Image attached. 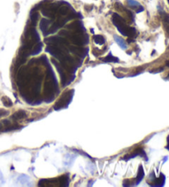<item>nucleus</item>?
Listing matches in <instances>:
<instances>
[{"label":"nucleus","mask_w":169,"mask_h":187,"mask_svg":"<svg viewBox=\"0 0 169 187\" xmlns=\"http://www.w3.org/2000/svg\"><path fill=\"white\" fill-rule=\"evenodd\" d=\"M93 41H94L95 43L98 44V45H103L105 43V38L101 35H95L93 36Z\"/></svg>","instance_id":"f8f14e48"},{"label":"nucleus","mask_w":169,"mask_h":187,"mask_svg":"<svg viewBox=\"0 0 169 187\" xmlns=\"http://www.w3.org/2000/svg\"><path fill=\"white\" fill-rule=\"evenodd\" d=\"M74 90H69L68 92L64 93L62 97H60L58 101L56 102V104L54 105V110H60L61 108L67 107L69 104L70 103V101L73 99V96H74Z\"/></svg>","instance_id":"f03ea898"},{"label":"nucleus","mask_w":169,"mask_h":187,"mask_svg":"<svg viewBox=\"0 0 169 187\" xmlns=\"http://www.w3.org/2000/svg\"><path fill=\"white\" fill-rule=\"evenodd\" d=\"M114 39H115V42L117 43L118 46H120L121 49L125 50L127 49V44L126 43V41H124V39H122L120 36H118L117 35L114 36Z\"/></svg>","instance_id":"6e6552de"},{"label":"nucleus","mask_w":169,"mask_h":187,"mask_svg":"<svg viewBox=\"0 0 169 187\" xmlns=\"http://www.w3.org/2000/svg\"><path fill=\"white\" fill-rule=\"evenodd\" d=\"M144 177V172H143V168L142 165H139L138 170V174H137V177H136V181H135V185H139L141 182V181L143 179Z\"/></svg>","instance_id":"9d476101"},{"label":"nucleus","mask_w":169,"mask_h":187,"mask_svg":"<svg viewBox=\"0 0 169 187\" xmlns=\"http://www.w3.org/2000/svg\"><path fill=\"white\" fill-rule=\"evenodd\" d=\"M127 3L132 8H135V11L137 13H141V12L143 11V8L137 1H135V0H127Z\"/></svg>","instance_id":"39448f33"},{"label":"nucleus","mask_w":169,"mask_h":187,"mask_svg":"<svg viewBox=\"0 0 169 187\" xmlns=\"http://www.w3.org/2000/svg\"><path fill=\"white\" fill-rule=\"evenodd\" d=\"M9 114L8 110H3V109H0V117H3V116H6Z\"/></svg>","instance_id":"dca6fc26"},{"label":"nucleus","mask_w":169,"mask_h":187,"mask_svg":"<svg viewBox=\"0 0 169 187\" xmlns=\"http://www.w3.org/2000/svg\"><path fill=\"white\" fill-rule=\"evenodd\" d=\"M137 156H140V157H145V159L148 160L145 152L143 151V149H135V152L129 154V155H126V156L123 157V160H125V161H128V160H130V159L134 158V157H137Z\"/></svg>","instance_id":"7ed1b4c3"},{"label":"nucleus","mask_w":169,"mask_h":187,"mask_svg":"<svg viewBox=\"0 0 169 187\" xmlns=\"http://www.w3.org/2000/svg\"><path fill=\"white\" fill-rule=\"evenodd\" d=\"M42 48H43V44L39 41L32 47V49L30 51V54L31 55H36V54H38L42 50Z\"/></svg>","instance_id":"423d86ee"},{"label":"nucleus","mask_w":169,"mask_h":187,"mask_svg":"<svg viewBox=\"0 0 169 187\" xmlns=\"http://www.w3.org/2000/svg\"><path fill=\"white\" fill-rule=\"evenodd\" d=\"M166 149H167L169 150V136L167 137V145Z\"/></svg>","instance_id":"f3484780"},{"label":"nucleus","mask_w":169,"mask_h":187,"mask_svg":"<svg viewBox=\"0 0 169 187\" xmlns=\"http://www.w3.org/2000/svg\"><path fill=\"white\" fill-rule=\"evenodd\" d=\"M112 22L121 35L125 36H129L131 38H135L136 36V30L134 27H130L127 26L122 17H120L117 13H113Z\"/></svg>","instance_id":"f257e3e1"},{"label":"nucleus","mask_w":169,"mask_h":187,"mask_svg":"<svg viewBox=\"0 0 169 187\" xmlns=\"http://www.w3.org/2000/svg\"><path fill=\"white\" fill-rule=\"evenodd\" d=\"M60 27H61V26H59V22H55L54 23H53V25L51 26V27L49 29V31H48V35H49V34L56 32V31H58V29L60 28Z\"/></svg>","instance_id":"ddd939ff"},{"label":"nucleus","mask_w":169,"mask_h":187,"mask_svg":"<svg viewBox=\"0 0 169 187\" xmlns=\"http://www.w3.org/2000/svg\"><path fill=\"white\" fill-rule=\"evenodd\" d=\"M50 24V21L46 19V18H42L40 22V29L42 31L44 36L48 35V31H49V26Z\"/></svg>","instance_id":"20e7f679"},{"label":"nucleus","mask_w":169,"mask_h":187,"mask_svg":"<svg viewBox=\"0 0 169 187\" xmlns=\"http://www.w3.org/2000/svg\"><path fill=\"white\" fill-rule=\"evenodd\" d=\"M103 60L106 63H117V62H119V59L117 57L113 56L111 53H110L107 56H106L104 59H103Z\"/></svg>","instance_id":"9b49d317"},{"label":"nucleus","mask_w":169,"mask_h":187,"mask_svg":"<svg viewBox=\"0 0 169 187\" xmlns=\"http://www.w3.org/2000/svg\"><path fill=\"white\" fill-rule=\"evenodd\" d=\"M164 182H165V177L163 174H161L158 179L155 180V181H153L151 184L149 183V185L152 186H163L164 185Z\"/></svg>","instance_id":"1a4fd4ad"},{"label":"nucleus","mask_w":169,"mask_h":187,"mask_svg":"<svg viewBox=\"0 0 169 187\" xmlns=\"http://www.w3.org/2000/svg\"><path fill=\"white\" fill-rule=\"evenodd\" d=\"M38 19H39L38 13H37V12H32V13H31V23L33 24L34 26L36 24Z\"/></svg>","instance_id":"2eb2a0df"},{"label":"nucleus","mask_w":169,"mask_h":187,"mask_svg":"<svg viewBox=\"0 0 169 187\" xmlns=\"http://www.w3.org/2000/svg\"><path fill=\"white\" fill-rule=\"evenodd\" d=\"M166 64H167V66H168V67H169V61H167Z\"/></svg>","instance_id":"a211bd4d"},{"label":"nucleus","mask_w":169,"mask_h":187,"mask_svg":"<svg viewBox=\"0 0 169 187\" xmlns=\"http://www.w3.org/2000/svg\"><path fill=\"white\" fill-rule=\"evenodd\" d=\"M2 102L3 103V105H5L6 107H11L13 105V101L8 97H2Z\"/></svg>","instance_id":"4468645a"},{"label":"nucleus","mask_w":169,"mask_h":187,"mask_svg":"<svg viewBox=\"0 0 169 187\" xmlns=\"http://www.w3.org/2000/svg\"><path fill=\"white\" fill-rule=\"evenodd\" d=\"M26 113L25 110H18L17 112H15L12 115V119L13 121H19L23 118H26Z\"/></svg>","instance_id":"0eeeda50"}]
</instances>
